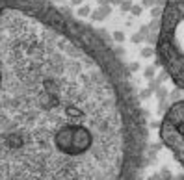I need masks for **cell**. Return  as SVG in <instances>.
<instances>
[{"instance_id":"cell-1","label":"cell","mask_w":184,"mask_h":180,"mask_svg":"<svg viewBox=\"0 0 184 180\" xmlns=\"http://www.w3.org/2000/svg\"><path fill=\"white\" fill-rule=\"evenodd\" d=\"M0 67V180H123V115L88 54L9 9Z\"/></svg>"}]
</instances>
